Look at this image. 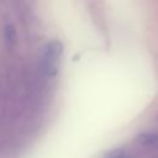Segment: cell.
Returning <instances> with one entry per match:
<instances>
[{"label": "cell", "instance_id": "3", "mask_svg": "<svg viewBox=\"0 0 158 158\" xmlns=\"http://www.w3.org/2000/svg\"><path fill=\"white\" fill-rule=\"evenodd\" d=\"M104 158H130L125 151L120 149V148H116V149H111L109 151Z\"/></svg>", "mask_w": 158, "mask_h": 158}, {"label": "cell", "instance_id": "1", "mask_svg": "<svg viewBox=\"0 0 158 158\" xmlns=\"http://www.w3.org/2000/svg\"><path fill=\"white\" fill-rule=\"evenodd\" d=\"M63 52V46L58 41H52L46 46L43 58H42V69L46 74L53 75L57 72V63Z\"/></svg>", "mask_w": 158, "mask_h": 158}, {"label": "cell", "instance_id": "2", "mask_svg": "<svg viewBox=\"0 0 158 158\" xmlns=\"http://www.w3.org/2000/svg\"><path fill=\"white\" fill-rule=\"evenodd\" d=\"M5 38L10 44H14L16 42V31L11 25H7L5 28Z\"/></svg>", "mask_w": 158, "mask_h": 158}]
</instances>
